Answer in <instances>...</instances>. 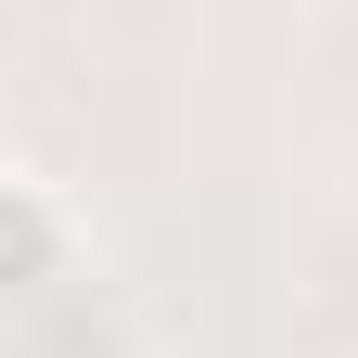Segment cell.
<instances>
[{
	"label": "cell",
	"instance_id": "cell-1",
	"mask_svg": "<svg viewBox=\"0 0 358 358\" xmlns=\"http://www.w3.org/2000/svg\"><path fill=\"white\" fill-rule=\"evenodd\" d=\"M52 268H64V205L0 166V294H13V282H52Z\"/></svg>",
	"mask_w": 358,
	"mask_h": 358
}]
</instances>
